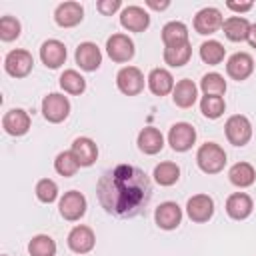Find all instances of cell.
<instances>
[{"mask_svg":"<svg viewBox=\"0 0 256 256\" xmlns=\"http://www.w3.org/2000/svg\"><path fill=\"white\" fill-rule=\"evenodd\" d=\"M154 222L162 230H176L182 222V208L176 202H162L154 210Z\"/></svg>","mask_w":256,"mask_h":256,"instance_id":"18","label":"cell"},{"mask_svg":"<svg viewBox=\"0 0 256 256\" xmlns=\"http://www.w3.org/2000/svg\"><path fill=\"white\" fill-rule=\"evenodd\" d=\"M196 164L204 174H218L226 166V152L216 142H206L196 152Z\"/></svg>","mask_w":256,"mask_h":256,"instance_id":"2","label":"cell"},{"mask_svg":"<svg viewBox=\"0 0 256 256\" xmlns=\"http://www.w3.org/2000/svg\"><path fill=\"white\" fill-rule=\"evenodd\" d=\"M96 8L102 16H112L114 12H118L122 8V2L120 0H100V2H96Z\"/></svg>","mask_w":256,"mask_h":256,"instance_id":"38","label":"cell"},{"mask_svg":"<svg viewBox=\"0 0 256 256\" xmlns=\"http://www.w3.org/2000/svg\"><path fill=\"white\" fill-rule=\"evenodd\" d=\"M20 30H22V26H20L18 18H14V16H2L0 18V40L2 42L16 40L20 36Z\"/></svg>","mask_w":256,"mask_h":256,"instance_id":"37","label":"cell"},{"mask_svg":"<svg viewBox=\"0 0 256 256\" xmlns=\"http://www.w3.org/2000/svg\"><path fill=\"white\" fill-rule=\"evenodd\" d=\"M116 86L124 96H138L144 90V74L136 66H124L116 74Z\"/></svg>","mask_w":256,"mask_h":256,"instance_id":"8","label":"cell"},{"mask_svg":"<svg viewBox=\"0 0 256 256\" xmlns=\"http://www.w3.org/2000/svg\"><path fill=\"white\" fill-rule=\"evenodd\" d=\"M32 66H34V58L24 48L10 50L6 54V58H4V70L12 78H26L32 72Z\"/></svg>","mask_w":256,"mask_h":256,"instance_id":"7","label":"cell"},{"mask_svg":"<svg viewBox=\"0 0 256 256\" xmlns=\"http://www.w3.org/2000/svg\"><path fill=\"white\" fill-rule=\"evenodd\" d=\"M152 176H154L156 184H160V186H172L180 178V168H178V164L166 160V162H160V164L154 166Z\"/></svg>","mask_w":256,"mask_h":256,"instance_id":"30","label":"cell"},{"mask_svg":"<svg viewBox=\"0 0 256 256\" xmlns=\"http://www.w3.org/2000/svg\"><path fill=\"white\" fill-rule=\"evenodd\" d=\"M224 56H226V48L218 40H206L200 44V58L204 64L216 66L224 60Z\"/></svg>","mask_w":256,"mask_h":256,"instance_id":"32","label":"cell"},{"mask_svg":"<svg viewBox=\"0 0 256 256\" xmlns=\"http://www.w3.org/2000/svg\"><path fill=\"white\" fill-rule=\"evenodd\" d=\"M254 210V200L246 192H234L226 198V214L232 220H246Z\"/></svg>","mask_w":256,"mask_h":256,"instance_id":"20","label":"cell"},{"mask_svg":"<svg viewBox=\"0 0 256 256\" xmlns=\"http://www.w3.org/2000/svg\"><path fill=\"white\" fill-rule=\"evenodd\" d=\"M34 192H36V198H38L40 202H44V204H52V202L58 198V186H56V182L50 180V178L38 180Z\"/></svg>","mask_w":256,"mask_h":256,"instance_id":"36","label":"cell"},{"mask_svg":"<svg viewBox=\"0 0 256 256\" xmlns=\"http://www.w3.org/2000/svg\"><path fill=\"white\" fill-rule=\"evenodd\" d=\"M252 72H254V60L248 52H234L226 60V74L236 82L246 80Z\"/></svg>","mask_w":256,"mask_h":256,"instance_id":"16","label":"cell"},{"mask_svg":"<svg viewBox=\"0 0 256 256\" xmlns=\"http://www.w3.org/2000/svg\"><path fill=\"white\" fill-rule=\"evenodd\" d=\"M164 62L172 68H180L184 64H188L190 56H192V46L190 42L180 44V46H164Z\"/></svg>","mask_w":256,"mask_h":256,"instance_id":"28","label":"cell"},{"mask_svg":"<svg viewBox=\"0 0 256 256\" xmlns=\"http://www.w3.org/2000/svg\"><path fill=\"white\" fill-rule=\"evenodd\" d=\"M78 168H80V164H78V160L74 158V154H72L70 150L60 152V154L56 156V160H54V170H56L60 176H64V178L74 176V174L78 172Z\"/></svg>","mask_w":256,"mask_h":256,"instance_id":"35","label":"cell"},{"mask_svg":"<svg viewBox=\"0 0 256 256\" xmlns=\"http://www.w3.org/2000/svg\"><path fill=\"white\" fill-rule=\"evenodd\" d=\"M86 206H88V202H86V196L82 192L68 190V192H64V196L58 202V212L64 220L76 222L86 214Z\"/></svg>","mask_w":256,"mask_h":256,"instance_id":"5","label":"cell"},{"mask_svg":"<svg viewBox=\"0 0 256 256\" xmlns=\"http://www.w3.org/2000/svg\"><path fill=\"white\" fill-rule=\"evenodd\" d=\"M228 180L238 188H248L256 180V170L250 162H236L228 170Z\"/></svg>","mask_w":256,"mask_h":256,"instance_id":"26","label":"cell"},{"mask_svg":"<svg viewBox=\"0 0 256 256\" xmlns=\"http://www.w3.org/2000/svg\"><path fill=\"white\" fill-rule=\"evenodd\" d=\"M68 248L76 254H88L94 250V244H96V234L90 226H84V224H78L74 226L70 232H68Z\"/></svg>","mask_w":256,"mask_h":256,"instance_id":"12","label":"cell"},{"mask_svg":"<svg viewBox=\"0 0 256 256\" xmlns=\"http://www.w3.org/2000/svg\"><path fill=\"white\" fill-rule=\"evenodd\" d=\"M100 206L118 218L138 216L152 198V184L144 170L130 164H118L106 170L96 182Z\"/></svg>","mask_w":256,"mask_h":256,"instance_id":"1","label":"cell"},{"mask_svg":"<svg viewBox=\"0 0 256 256\" xmlns=\"http://www.w3.org/2000/svg\"><path fill=\"white\" fill-rule=\"evenodd\" d=\"M74 58H76V64L80 66V70H84V72H94L102 64V52L94 42L78 44V48L74 52Z\"/></svg>","mask_w":256,"mask_h":256,"instance_id":"19","label":"cell"},{"mask_svg":"<svg viewBox=\"0 0 256 256\" xmlns=\"http://www.w3.org/2000/svg\"><path fill=\"white\" fill-rule=\"evenodd\" d=\"M252 2H226V8L228 10H232V12H238V16L242 14V12H248V10H252Z\"/></svg>","mask_w":256,"mask_h":256,"instance_id":"39","label":"cell"},{"mask_svg":"<svg viewBox=\"0 0 256 256\" xmlns=\"http://www.w3.org/2000/svg\"><path fill=\"white\" fill-rule=\"evenodd\" d=\"M200 90L204 96H222L226 92V80L218 72H208L200 80Z\"/></svg>","mask_w":256,"mask_h":256,"instance_id":"33","label":"cell"},{"mask_svg":"<svg viewBox=\"0 0 256 256\" xmlns=\"http://www.w3.org/2000/svg\"><path fill=\"white\" fill-rule=\"evenodd\" d=\"M226 110V102L222 96H202L200 100V112L208 118V120H216L224 114Z\"/></svg>","mask_w":256,"mask_h":256,"instance_id":"34","label":"cell"},{"mask_svg":"<svg viewBox=\"0 0 256 256\" xmlns=\"http://www.w3.org/2000/svg\"><path fill=\"white\" fill-rule=\"evenodd\" d=\"M66 56H68V52H66L64 42H60L56 38H50V40L42 42V46H40V60L50 70L60 68L66 62Z\"/></svg>","mask_w":256,"mask_h":256,"instance_id":"15","label":"cell"},{"mask_svg":"<svg viewBox=\"0 0 256 256\" xmlns=\"http://www.w3.org/2000/svg\"><path fill=\"white\" fill-rule=\"evenodd\" d=\"M146 6H148V8H152V10H156V12H162V10H166V8L170 6V2H168V0H162V2L146 0Z\"/></svg>","mask_w":256,"mask_h":256,"instance_id":"40","label":"cell"},{"mask_svg":"<svg viewBox=\"0 0 256 256\" xmlns=\"http://www.w3.org/2000/svg\"><path fill=\"white\" fill-rule=\"evenodd\" d=\"M2 256H8V254H2Z\"/></svg>","mask_w":256,"mask_h":256,"instance_id":"42","label":"cell"},{"mask_svg":"<svg viewBox=\"0 0 256 256\" xmlns=\"http://www.w3.org/2000/svg\"><path fill=\"white\" fill-rule=\"evenodd\" d=\"M60 88L66 92V94H72V96H80L84 90H86V80L84 76L78 72V70H64L60 74Z\"/></svg>","mask_w":256,"mask_h":256,"instance_id":"29","label":"cell"},{"mask_svg":"<svg viewBox=\"0 0 256 256\" xmlns=\"http://www.w3.org/2000/svg\"><path fill=\"white\" fill-rule=\"evenodd\" d=\"M120 24L128 32H144L150 26V14L142 6H126L120 12Z\"/></svg>","mask_w":256,"mask_h":256,"instance_id":"13","label":"cell"},{"mask_svg":"<svg viewBox=\"0 0 256 256\" xmlns=\"http://www.w3.org/2000/svg\"><path fill=\"white\" fill-rule=\"evenodd\" d=\"M186 214L192 222L204 224L214 216V200L208 194H194L186 202Z\"/></svg>","mask_w":256,"mask_h":256,"instance_id":"10","label":"cell"},{"mask_svg":"<svg viewBox=\"0 0 256 256\" xmlns=\"http://www.w3.org/2000/svg\"><path fill=\"white\" fill-rule=\"evenodd\" d=\"M82 18H84V8L80 2H74V0L62 2L54 10V20L60 28H74L82 22Z\"/></svg>","mask_w":256,"mask_h":256,"instance_id":"14","label":"cell"},{"mask_svg":"<svg viewBox=\"0 0 256 256\" xmlns=\"http://www.w3.org/2000/svg\"><path fill=\"white\" fill-rule=\"evenodd\" d=\"M146 84H148V88L154 96H166L174 90L176 82H174L172 74L166 68H152L148 78H146Z\"/></svg>","mask_w":256,"mask_h":256,"instance_id":"23","label":"cell"},{"mask_svg":"<svg viewBox=\"0 0 256 256\" xmlns=\"http://www.w3.org/2000/svg\"><path fill=\"white\" fill-rule=\"evenodd\" d=\"M248 44L252 48H256V24L250 26V34H248Z\"/></svg>","mask_w":256,"mask_h":256,"instance_id":"41","label":"cell"},{"mask_svg":"<svg viewBox=\"0 0 256 256\" xmlns=\"http://www.w3.org/2000/svg\"><path fill=\"white\" fill-rule=\"evenodd\" d=\"M28 254L30 256H56V242L48 234H36L28 242Z\"/></svg>","mask_w":256,"mask_h":256,"instance_id":"31","label":"cell"},{"mask_svg":"<svg viewBox=\"0 0 256 256\" xmlns=\"http://www.w3.org/2000/svg\"><path fill=\"white\" fill-rule=\"evenodd\" d=\"M196 142V128L188 122H176L170 126L168 144L174 152H188Z\"/></svg>","mask_w":256,"mask_h":256,"instance_id":"9","label":"cell"},{"mask_svg":"<svg viewBox=\"0 0 256 256\" xmlns=\"http://www.w3.org/2000/svg\"><path fill=\"white\" fill-rule=\"evenodd\" d=\"M30 114L22 108H12L2 116V128L10 136H24L30 130Z\"/></svg>","mask_w":256,"mask_h":256,"instance_id":"17","label":"cell"},{"mask_svg":"<svg viewBox=\"0 0 256 256\" xmlns=\"http://www.w3.org/2000/svg\"><path fill=\"white\" fill-rule=\"evenodd\" d=\"M106 52H108L112 62L124 64V62H130L134 58L136 48H134V42H132V38L128 34L116 32L106 40Z\"/></svg>","mask_w":256,"mask_h":256,"instance_id":"6","label":"cell"},{"mask_svg":"<svg viewBox=\"0 0 256 256\" xmlns=\"http://www.w3.org/2000/svg\"><path fill=\"white\" fill-rule=\"evenodd\" d=\"M224 134H226V140L232 144V146H246L252 138V124L246 116L242 114H234L226 120L224 124Z\"/></svg>","mask_w":256,"mask_h":256,"instance_id":"4","label":"cell"},{"mask_svg":"<svg viewBox=\"0 0 256 256\" xmlns=\"http://www.w3.org/2000/svg\"><path fill=\"white\" fill-rule=\"evenodd\" d=\"M70 114V100L64 94L50 92L48 96L42 98V116L50 124H60L68 118Z\"/></svg>","mask_w":256,"mask_h":256,"instance_id":"3","label":"cell"},{"mask_svg":"<svg viewBox=\"0 0 256 256\" xmlns=\"http://www.w3.org/2000/svg\"><path fill=\"white\" fill-rule=\"evenodd\" d=\"M196 98H198V86L190 78H182L174 84L172 100L178 108H192Z\"/></svg>","mask_w":256,"mask_h":256,"instance_id":"24","label":"cell"},{"mask_svg":"<svg viewBox=\"0 0 256 256\" xmlns=\"http://www.w3.org/2000/svg\"><path fill=\"white\" fill-rule=\"evenodd\" d=\"M250 26L252 24L244 16H230V18L224 20L222 30H224V36L230 42H244V40H248Z\"/></svg>","mask_w":256,"mask_h":256,"instance_id":"25","label":"cell"},{"mask_svg":"<svg viewBox=\"0 0 256 256\" xmlns=\"http://www.w3.org/2000/svg\"><path fill=\"white\" fill-rule=\"evenodd\" d=\"M140 152L148 154V156H154L158 154L162 148H164V136L158 128L154 126H144L140 132H138V140H136Z\"/></svg>","mask_w":256,"mask_h":256,"instance_id":"22","label":"cell"},{"mask_svg":"<svg viewBox=\"0 0 256 256\" xmlns=\"http://www.w3.org/2000/svg\"><path fill=\"white\" fill-rule=\"evenodd\" d=\"M224 24V18H222V12L214 6H206L202 10L196 12L194 16V30L202 36H210L214 32H218Z\"/></svg>","mask_w":256,"mask_h":256,"instance_id":"11","label":"cell"},{"mask_svg":"<svg viewBox=\"0 0 256 256\" xmlns=\"http://www.w3.org/2000/svg\"><path fill=\"white\" fill-rule=\"evenodd\" d=\"M162 42L164 46H180L188 42V26L184 22L172 20L162 26Z\"/></svg>","mask_w":256,"mask_h":256,"instance_id":"27","label":"cell"},{"mask_svg":"<svg viewBox=\"0 0 256 256\" xmlns=\"http://www.w3.org/2000/svg\"><path fill=\"white\" fill-rule=\"evenodd\" d=\"M70 152H72L74 158L78 160L80 168H88V166H92V164L96 162V158H98V146H96V142H94L92 138H88V136H80V138H76V140L72 142Z\"/></svg>","mask_w":256,"mask_h":256,"instance_id":"21","label":"cell"}]
</instances>
